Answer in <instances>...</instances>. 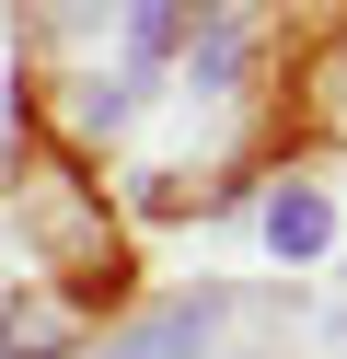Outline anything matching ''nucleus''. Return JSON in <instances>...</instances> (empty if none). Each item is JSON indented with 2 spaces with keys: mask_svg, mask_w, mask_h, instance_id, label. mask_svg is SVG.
<instances>
[{
  "mask_svg": "<svg viewBox=\"0 0 347 359\" xmlns=\"http://www.w3.org/2000/svg\"><path fill=\"white\" fill-rule=\"evenodd\" d=\"M208 325H220V302H174V313H151V325L104 336L93 359H197V348H208Z\"/></svg>",
  "mask_w": 347,
  "mask_h": 359,
  "instance_id": "1",
  "label": "nucleus"
},
{
  "mask_svg": "<svg viewBox=\"0 0 347 359\" xmlns=\"http://www.w3.org/2000/svg\"><path fill=\"white\" fill-rule=\"evenodd\" d=\"M324 232H336V209H324V186H278L266 197V243H278V255H324Z\"/></svg>",
  "mask_w": 347,
  "mask_h": 359,
  "instance_id": "2",
  "label": "nucleus"
},
{
  "mask_svg": "<svg viewBox=\"0 0 347 359\" xmlns=\"http://www.w3.org/2000/svg\"><path fill=\"white\" fill-rule=\"evenodd\" d=\"M69 336H81V313H69V302H23V313H0V348H12V359H58Z\"/></svg>",
  "mask_w": 347,
  "mask_h": 359,
  "instance_id": "3",
  "label": "nucleus"
}]
</instances>
